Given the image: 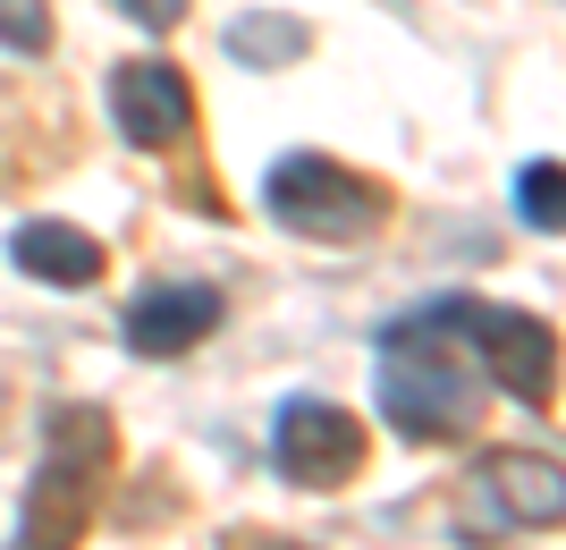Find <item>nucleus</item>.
Returning <instances> with one entry per match:
<instances>
[{"label": "nucleus", "mask_w": 566, "mask_h": 550, "mask_svg": "<svg viewBox=\"0 0 566 550\" xmlns=\"http://www.w3.org/2000/svg\"><path fill=\"white\" fill-rule=\"evenodd\" d=\"M111 457H118V440H111V415L102 407H60L51 415V449H43V466H34V482H25L9 550H76L85 542Z\"/></svg>", "instance_id": "2"}, {"label": "nucleus", "mask_w": 566, "mask_h": 550, "mask_svg": "<svg viewBox=\"0 0 566 550\" xmlns=\"http://www.w3.org/2000/svg\"><path fill=\"white\" fill-rule=\"evenodd\" d=\"M9 263L25 271V280H43V288H94L102 271V238L94 229H76V220H25L18 238H9Z\"/></svg>", "instance_id": "9"}, {"label": "nucleus", "mask_w": 566, "mask_h": 550, "mask_svg": "<svg viewBox=\"0 0 566 550\" xmlns=\"http://www.w3.org/2000/svg\"><path fill=\"white\" fill-rule=\"evenodd\" d=\"M271 466L296 491H347L364 475V424L331 398H287L271 415Z\"/></svg>", "instance_id": "6"}, {"label": "nucleus", "mask_w": 566, "mask_h": 550, "mask_svg": "<svg viewBox=\"0 0 566 550\" xmlns=\"http://www.w3.org/2000/svg\"><path fill=\"white\" fill-rule=\"evenodd\" d=\"M262 550H296V542H262Z\"/></svg>", "instance_id": "14"}, {"label": "nucleus", "mask_w": 566, "mask_h": 550, "mask_svg": "<svg viewBox=\"0 0 566 550\" xmlns=\"http://www.w3.org/2000/svg\"><path fill=\"white\" fill-rule=\"evenodd\" d=\"M0 43L34 60V51L51 43V9H43V0H0Z\"/></svg>", "instance_id": "12"}, {"label": "nucleus", "mask_w": 566, "mask_h": 550, "mask_svg": "<svg viewBox=\"0 0 566 550\" xmlns=\"http://www.w3.org/2000/svg\"><path fill=\"white\" fill-rule=\"evenodd\" d=\"M566 508V482L549 457H524V449H499L473 466L465 482V533L482 542H516V533H549Z\"/></svg>", "instance_id": "5"}, {"label": "nucleus", "mask_w": 566, "mask_h": 550, "mask_svg": "<svg viewBox=\"0 0 566 550\" xmlns=\"http://www.w3.org/2000/svg\"><path fill=\"white\" fill-rule=\"evenodd\" d=\"M558 195H566V169L558 162H549V153H542V162H524V178H516V212H524V229H542V238H558Z\"/></svg>", "instance_id": "10"}, {"label": "nucleus", "mask_w": 566, "mask_h": 550, "mask_svg": "<svg viewBox=\"0 0 566 550\" xmlns=\"http://www.w3.org/2000/svg\"><path fill=\"white\" fill-rule=\"evenodd\" d=\"M229 51L237 60H305V25L296 18H237Z\"/></svg>", "instance_id": "11"}, {"label": "nucleus", "mask_w": 566, "mask_h": 550, "mask_svg": "<svg viewBox=\"0 0 566 550\" xmlns=\"http://www.w3.org/2000/svg\"><path fill=\"white\" fill-rule=\"evenodd\" d=\"M457 331H465L473 364L491 373V390H507L516 407H549L558 390V331L524 305H491V297H449Z\"/></svg>", "instance_id": "4"}, {"label": "nucleus", "mask_w": 566, "mask_h": 550, "mask_svg": "<svg viewBox=\"0 0 566 550\" xmlns=\"http://www.w3.org/2000/svg\"><path fill=\"white\" fill-rule=\"evenodd\" d=\"M111 120L136 153H169L195 127V85L169 60H118L111 69Z\"/></svg>", "instance_id": "7"}, {"label": "nucleus", "mask_w": 566, "mask_h": 550, "mask_svg": "<svg viewBox=\"0 0 566 550\" xmlns=\"http://www.w3.org/2000/svg\"><path fill=\"white\" fill-rule=\"evenodd\" d=\"M118 9H127V18H136L144 34H169V25L187 18V0H118Z\"/></svg>", "instance_id": "13"}, {"label": "nucleus", "mask_w": 566, "mask_h": 550, "mask_svg": "<svg viewBox=\"0 0 566 550\" xmlns=\"http://www.w3.org/2000/svg\"><path fill=\"white\" fill-rule=\"evenodd\" d=\"M220 331V288H153L127 305V347L136 356H187Z\"/></svg>", "instance_id": "8"}, {"label": "nucleus", "mask_w": 566, "mask_h": 550, "mask_svg": "<svg viewBox=\"0 0 566 550\" xmlns=\"http://www.w3.org/2000/svg\"><path fill=\"white\" fill-rule=\"evenodd\" d=\"M262 204H271L280 229H296L313 246H364L389 229V187L347 169V162H331V153H287L262 178Z\"/></svg>", "instance_id": "3"}, {"label": "nucleus", "mask_w": 566, "mask_h": 550, "mask_svg": "<svg viewBox=\"0 0 566 550\" xmlns=\"http://www.w3.org/2000/svg\"><path fill=\"white\" fill-rule=\"evenodd\" d=\"M373 390H380L389 432H398V440H423V449L465 440V432L482 424L491 373L473 364V347H465V331H457L449 297L380 331V373H373Z\"/></svg>", "instance_id": "1"}]
</instances>
